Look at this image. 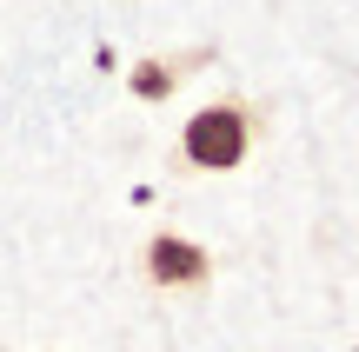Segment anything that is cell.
<instances>
[{
  "instance_id": "obj_1",
  "label": "cell",
  "mask_w": 359,
  "mask_h": 352,
  "mask_svg": "<svg viewBox=\"0 0 359 352\" xmlns=\"http://www.w3.org/2000/svg\"><path fill=\"white\" fill-rule=\"evenodd\" d=\"M253 153V113L240 100H206L200 113L180 127V160L193 173H233Z\"/></svg>"
},
{
  "instance_id": "obj_2",
  "label": "cell",
  "mask_w": 359,
  "mask_h": 352,
  "mask_svg": "<svg viewBox=\"0 0 359 352\" xmlns=\"http://www.w3.org/2000/svg\"><path fill=\"white\" fill-rule=\"evenodd\" d=\"M140 273L154 279L160 293H200L206 279H213V260H206V246L187 239V233H154L147 253H140Z\"/></svg>"
},
{
  "instance_id": "obj_3",
  "label": "cell",
  "mask_w": 359,
  "mask_h": 352,
  "mask_svg": "<svg viewBox=\"0 0 359 352\" xmlns=\"http://www.w3.org/2000/svg\"><path fill=\"white\" fill-rule=\"evenodd\" d=\"M127 87H133V100H173V87H180V60H167V53H147V60H133L127 66Z\"/></svg>"
}]
</instances>
